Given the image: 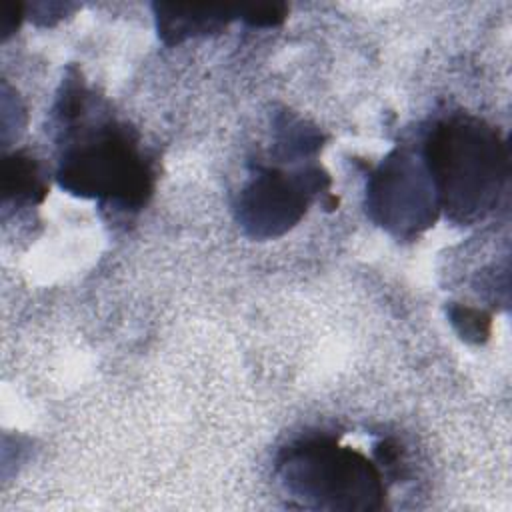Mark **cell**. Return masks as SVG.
<instances>
[{
  "label": "cell",
  "mask_w": 512,
  "mask_h": 512,
  "mask_svg": "<svg viewBox=\"0 0 512 512\" xmlns=\"http://www.w3.org/2000/svg\"><path fill=\"white\" fill-rule=\"evenodd\" d=\"M102 104L76 72L64 80L54 110L62 134L56 182L114 214H136L152 198L154 166L138 134Z\"/></svg>",
  "instance_id": "1"
},
{
  "label": "cell",
  "mask_w": 512,
  "mask_h": 512,
  "mask_svg": "<svg viewBox=\"0 0 512 512\" xmlns=\"http://www.w3.org/2000/svg\"><path fill=\"white\" fill-rule=\"evenodd\" d=\"M420 156L450 222L476 224L500 204L510 152L498 128L464 112L450 114L428 128Z\"/></svg>",
  "instance_id": "2"
},
{
  "label": "cell",
  "mask_w": 512,
  "mask_h": 512,
  "mask_svg": "<svg viewBox=\"0 0 512 512\" xmlns=\"http://www.w3.org/2000/svg\"><path fill=\"white\" fill-rule=\"evenodd\" d=\"M276 476L296 508L376 512L386 506L388 490L376 460L326 432L304 434L282 446Z\"/></svg>",
  "instance_id": "3"
},
{
  "label": "cell",
  "mask_w": 512,
  "mask_h": 512,
  "mask_svg": "<svg viewBox=\"0 0 512 512\" xmlns=\"http://www.w3.org/2000/svg\"><path fill=\"white\" fill-rule=\"evenodd\" d=\"M368 218L398 240H414L440 216V202L420 150L396 146L368 174Z\"/></svg>",
  "instance_id": "4"
},
{
  "label": "cell",
  "mask_w": 512,
  "mask_h": 512,
  "mask_svg": "<svg viewBox=\"0 0 512 512\" xmlns=\"http://www.w3.org/2000/svg\"><path fill=\"white\" fill-rule=\"evenodd\" d=\"M330 182L328 172L314 162L292 170L256 166L236 198V220L254 240L280 238L304 218L314 198L328 192Z\"/></svg>",
  "instance_id": "5"
},
{
  "label": "cell",
  "mask_w": 512,
  "mask_h": 512,
  "mask_svg": "<svg viewBox=\"0 0 512 512\" xmlns=\"http://www.w3.org/2000/svg\"><path fill=\"white\" fill-rule=\"evenodd\" d=\"M242 6H200V4H152L156 30L164 44L176 46L190 38L222 32L232 20H240Z\"/></svg>",
  "instance_id": "6"
},
{
  "label": "cell",
  "mask_w": 512,
  "mask_h": 512,
  "mask_svg": "<svg viewBox=\"0 0 512 512\" xmlns=\"http://www.w3.org/2000/svg\"><path fill=\"white\" fill-rule=\"evenodd\" d=\"M48 194V182L40 162L22 152H10L2 160V206H34Z\"/></svg>",
  "instance_id": "7"
},
{
  "label": "cell",
  "mask_w": 512,
  "mask_h": 512,
  "mask_svg": "<svg viewBox=\"0 0 512 512\" xmlns=\"http://www.w3.org/2000/svg\"><path fill=\"white\" fill-rule=\"evenodd\" d=\"M274 146L282 158H314L324 144V134L306 120L282 112L274 120Z\"/></svg>",
  "instance_id": "8"
},
{
  "label": "cell",
  "mask_w": 512,
  "mask_h": 512,
  "mask_svg": "<svg viewBox=\"0 0 512 512\" xmlns=\"http://www.w3.org/2000/svg\"><path fill=\"white\" fill-rule=\"evenodd\" d=\"M446 314L458 336L470 344H484L492 332V316L480 308L450 302Z\"/></svg>",
  "instance_id": "9"
},
{
  "label": "cell",
  "mask_w": 512,
  "mask_h": 512,
  "mask_svg": "<svg viewBox=\"0 0 512 512\" xmlns=\"http://www.w3.org/2000/svg\"><path fill=\"white\" fill-rule=\"evenodd\" d=\"M290 8L284 2H260V4H244L240 8V20L252 28H276L280 26Z\"/></svg>",
  "instance_id": "10"
},
{
  "label": "cell",
  "mask_w": 512,
  "mask_h": 512,
  "mask_svg": "<svg viewBox=\"0 0 512 512\" xmlns=\"http://www.w3.org/2000/svg\"><path fill=\"white\" fill-rule=\"evenodd\" d=\"M2 38L6 40L10 34L16 32V28L20 26L22 18H24V6L22 4H6L4 12H2Z\"/></svg>",
  "instance_id": "11"
}]
</instances>
